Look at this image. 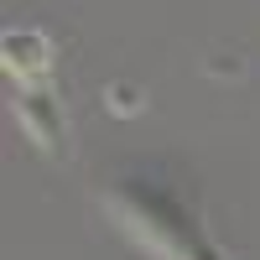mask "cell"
Returning <instances> with one entry per match:
<instances>
[{
    "mask_svg": "<svg viewBox=\"0 0 260 260\" xmlns=\"http://www.w3.org/2000/svg\"><path fill=\"white\" fill-rule=\"evenodd\" d=\"M115 104H120V110H136L141 99H136V89H125V83H120V89H115Z\"/></svg>",
    "mask_w": 260,
    "mask_h": 260,
    "instance_id": "4",
    "label": "cell"
},
{
    "mask_svg": "<svg viewBox=\"0 0 260 260\" xmlns=\"http://www.w3.org/2000/svg\"><path fill=\"white\" fill-rule=\"evenodd\" d=\"M6 73L21 83H47L52 73V42L42 31H6Z\"/></svg>",
    "mask_w": 260,
    "mask_h": 260,
    "instance_id": "3",
    "label": "cell"
},
{
    "mask_svg": "<svg viewBox=\"0 0 260 260\" xmlns=\"http://www.w3.org/2000/svg\"><path fill=\"white\" fill-rule=\"evenodd\" d=\"M16 115H21L26 136H31L42 151H57V146H62V104L52 99V83H21Z\"/></svg>",
    "mask_w": 260,
    "mask_h": 260,
    "instance_id": "2",
    "label": "cell"
},
{
    "mask_svg": "<svg viewBox=\"0 0 260 260\" xmlns=\"http://www.w3.org/2000/svg\"><path fill=\"white\" fill-rule=\"evenodd\" d=\"M104 208L136 245H146L156 260H229L213 234L198 219L192 187L161 172H125L104 187Z\"/></svg>",
    "mask_w": 260,
    "mask_h": 260,
    "instance_id": "1",
    "label": "cell"
}]
</instances>
